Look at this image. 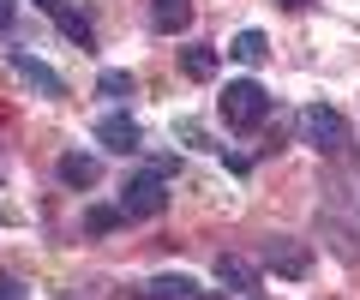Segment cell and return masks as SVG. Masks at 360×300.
I'll use <instances>...</instances> for the list:
<instances>
[{
  "label": "cell",
  "instance_id": "8",
  "mask_svg": "<svg viewBox=\"0 0 360 300\" xmlns=\"http://www.w3.org/2000/svg\"><path fill=\"white\" fill-rule=\"evenodd\" d=\"M264 264H270L276 276H307V270H312V252L295 247V240H270V247H264Z\"/></svg>",
  "mask_w": 360,
  "mask_h": 300
},
{
  "label": "cell",
  "instance_id": "1",
  "mask_svg": "<svg viewBox=\"0 0 360 300\" xmlns=\"http://www.w3.org/2000/svg\"><path fill=\"white\" fill-rule=\"evenodd\" d=\"M217 108H222V120H229L234 132H252V126H264V120H270V91L258 79H234L229 91H222Z\"/></svg>",
  "mask_w": 360,
  "mask_h": 300
},
{
  "label": "cell",
  "instance_id": "16",
  "mask_svg": "<svg viewBox=\"0 0 360 300\" xmlns=\"http://www.w3.org/2000/svg\"><path fill=\"white\" fill-rule=\"evenodd\" d=\"M0 300H30V294H25L18 282H0Z\"/></svg>",
  "mask_w": 360,
  "mask_h": 300
},
{
  "label": "cell",
  "instance_id": "13",
  "mask_svg": "<svg viewBox=\"0 0 360 300\" xmlns=\"http://www.w3.org/2000/svg\"><path fill=\"white\" fill-rule=\"evenodd\" d=\"M229 54H234L240 66H264V54H270V37H264V30H240V37L229 42Z\"/></svg>",
  "mask_w": 360,
  "mask_h": 300
},
{
  "label": "cell",
  "instance_id": "9",
  "mask_svg": "<svg viewBox=\"0 0 360 300\" xmlns=\"http://www.w3.org/2000/svg\"><path fill=\"white\" fill-rule=\"evenodd\" d=\"M217 66H222V54L210 48V42H186V48H180V72H186V79L210 84V79H217Z\"/></svg>",
  "mask_w": 360,
  "mask_h": 300
},
{
  "label": "cell",
  "instance_id": "2",
  "mask_svg": "<svg viewBox=\"0 0 360 300\" xmlns=\"http://www.w3.org/2000/svg\"><path fill=\"white\" fill-rule=\"evenodd\" d=\"M162 210H168V181L162 174H150V169L127 174V186H120V216L127 222H150V216H162Z\"/></svg>",
  "mask_w": 360,
  "mask_h": 300
},
{
  "label": "cell",
  "instance_id": "7",
  "mask_svg": "<svg viewBox=\"0 0 360 300\" xmlns=\"http://www.w3.org/2000/svg\"><path fill=\"white\" fill-rule=\"evenodd\" d=\"M217 282H229L240 300H258V270H252V259H240V252H217Z\"/></svg>",
  "mask_w": 360,
  "mask_h": 300
},
{
  "label": "cell",
  "instance_id": "12",
  "mask_svg": "<svg viewBox=\"0 0 360 300\" xmlns=\"http://www.w3.org/2000/svg\"><path fill=\"white\" fill-rule=\"evenodd\" d=\"M96 96H108V103H132L139 84H132L127 66H103V72H96Z\"/></svg>",
  "mask_w": 360,
  "mask_h": 300
},
{
  "label": "cell",
  "instance_id": "17",
  "mask_svg": "<svg viewBox=\"0 0 360 300\" xmlns=\"http://www.w3.org/2000/svg\"><path fill=\"white\" fill-rule=\"evenodd\" d=\"M276 6H288V13H300V6H312V0H276Z\"/></svg>",
  "mask_w": 360,
  "mask_h": 300
},
{
  "label": "cell",
  "instance_id": "15",
  "mask_svg": "<svg viewBox=\"0 0 360 300\" xmlns=\"http://www.w3.org/2000/svg\"><path fill=\"white\" fill-rule=\"evenodd\" d=\"M115 222H120V204H96V210H84V228H90V235H108Z\"/></svg>",
  "mask_w": 360,
  "mask_h": 300
},
{
  "label": "cell",
  "instance_id": "10",
  "mask_svg": "<svg viewBox=\"0 0 360 300\" xmlns=\"http://www.w3.org/2000/svg\"><path fill=\"white\" fill-rule=\"evenodd\" d=\"M60 181L72 186V193H90V186L103 181V169H96V157H84V150H66L60 157Z\"/></svg>",
  "mask_w": 360,
  "mask_h": 300
},
{
  "label": "cell",
  "instance_id": "11",
  "mask_svg": "<svg viewBox=\"0 0 360 300\" xmlns=\"http://www.w3.org/2000/svg\"><path fill=\"white\" fill-rule=\"evenodd\" d=\"M150 25L162 37H180V30L193 25V0H150Z\"/></svg>",
  "mask_w": 360,
  "mask_h": 300
},
{
  "label": "cell",
  "instance_id": "18",
  "mask_svg": "<svg viewBox=\"0 0 360 300\" xmlns=\"http://www.w3.org/2000/svg\"><path fill=\"white\" fill-rule=\"evenodd\" d=\"M37 6H42V13H60V6H66V0H37Z\"/></svg>",
  "mask_w": 360,
  "mask_h": 300
},
{
  "label": "cell",
  "instance_id": "4",
  "mask_svg": "<svg viewBox=\"0 0 360 300\" xmlns=\"http://www.w3.org/2000/svg\"><path fill=\"white\" fill-rule=\"evenodd\" d=\"M300 132H307L312 150H342L348 144V120L336 115V108H324V103H312L307 115H300Z\"/></svg>",
  "mask_w": 360,
  "mask_h": 300
},
{
  "label": "cell",
  "instance_id": "5",
  "mask_svg": "<svg viewBox=\"0 0 360 300\" xmlns=\"http://www.w3.org/2000/svg\"><path fill=\"white\" fill-rule=\"evenodd\" d=\"M6 66H13V79H25L30 91H37V96H66V79H60V72H54L49 60H37V54L13 48V54H6Z\"/></svg>",
  "mask_w": 360,
  "mask_h": 300
},
{
  "label": "cell",
  "instance_id": "6",
  "mask_svg": "<svg viewBox=\"0 0 360 300\" xmlns=\"http://www.w3.org/2000/svg\"><path fill=\"white\" fill-rule=\"evenodd\" d=\"M132 294L139 300H205V288H198L186 270H162V276H150V282H139Z\"/></svg>",
  "mask_w": 360,
  "mask_h": 300
},
{
  "label": "cell",
  "instance_id": "3",
  "mask_svg": "<svg viewBox=\"0 0 360 300\" xmlns=\"http://www.w3.org/2000/svg\"><path fill=\"white\" fill-rule=\"evenodd\" d=\"M96 144L115 150V157H139V150H144V132H139V120H132L127 108H108V115L96 120Z\"/></svg>",
  "mask_w": 360,
  "mask_h": 300
},
{
  "label": "cell",
  "instance_id": "14",
  "mask_svg": "<svg viewBox=\"0 0 360 300\" xmlns=\"http://www.w3.org/2000/svg\"><path fill=\"white\" fill-rule=\"evenodd\" d=\"M54 18H60V30H66V37H72V42H78V48H96V30H90V25H84V18H78V13H66V6H60V13H54Z\"/></svg>",
  "mask_w": 360,
  "mask_h": 300
}]
</instances>
